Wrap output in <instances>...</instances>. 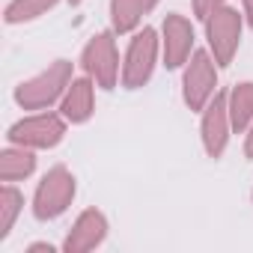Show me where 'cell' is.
Segmentation results:
<instances>
[{
	"instance_id": "obj_1",
	"label": "cell",
	"mask_w": 253,
	"mask_h": 253,
	"mask_svg": "<svg viewBox=\"0 0 253 253\" xmlns=\"http://www.w3.org/2000/svg\"><path fill=\"white\" fill-rule=\"evenodd\" d=\"M69 197H72V179H69L63 170H54V173L42 182V188H39L36 214H39V217H54V214H60V211L66 209Z\"/></svg>"
},
{
	"instance_id": "obj_2",
	"label": "cell",
	"mask_w": 253,
	"mask_h": 253,
	"mask_svg": "<svg viewBox=\"0 0 253 253\" xmlns=\"http://www.w3.org/2000/svg\"><path fill=\"white\" fill-rule=\"evenodd\" d=\"M60 134H63V125L54 116H36V119H27L12 128V140L36 143V146H51L60 140Z\"/></svg>"
},
{
	"instance_id": "obj_3",
	"label": "cell",
	"mask_w": 253,
	"mask_h": 253,
	"mask_svg": "<svg viewBox=\"0 0 253 253\" xmlns=\"http://www.w3.org/2000/svg\"><path fill=\"white\" fill-rule=\"evenodd\" d=\"M63 78H66V66H57L51 75H42L39 81L21 86V89H18V101H21V104H45L48 98L57 95Z\"/></svg>"
},
{
	"instance_id": "obj_4",
	"label": "cell",
	"mask_w": 253,
	"mask_h": 253,
	"mask_svg": "<svg viewBox=\"0 0 253 253\" xmlns=\"http://www.w3.org/2000/svg\"><path fill=\"white\" fill-rule=\"evenodd\" d=\"M235 36H238V18H235V12H217L214 24H211V45L217 48L220 60H229Z\"/></svg>"
},
{
	"instance_id": "obj_5",
	"label": "cell",
	"mask_w": 253,
	"mask_h": 253,
	"mask_svg": "<svg viewBox=\"0 0 253 253\" xmlns=\"http://www.w3.org/2000/svg\"><path fill=\"white\" fill-rule=\"evenodd\" d=\"M152 69V33L146 30L143 36H137L134 48H131V63H128V84H140Z\"/></svg>"
},
{
	"instance_id": "obj_6",
	"label": "cell",
	"mask_w": 253,
	"mask_h": 253,
	"mask_svg": "<svg viewBox=\"0 0 253 253\" xmlns=\"http://www.w3.org/2000/svg\"><path fill=\"white\" fill-rule=\"evenodd\" d=\"M185 84H188V101H191V104H200V101L209 95V89H211V75H209V60H206L203 54H197V60H194V66H191Z\"/></svg>"
},
{
	"instance_id": "obj_7",
	"label": "cell",
	"mask_w": 253,
	"mask_h": 253,
	"mask_svg": "<svg viewBox=\"0 0 253 253\" xmlns=\"http://www.w3.org/2000/svg\"><path fill=\"white\" fill-rule=\"evenodd\" d=\"M104 39H107V36H98V42L86 51V66H89L92 72L98 69L101 78H104V84H110V63H107V60H110V48H107Z\"/></svg>"
},
{
	"instance_id": "obj_8",
	"label": "cell",
	"mask_w": 253,
	"mask_h": 253,
	"mask_svg": "<svg viewBox=\"0 0 253 253\" xmlns=\"http://www.w3.org/2000/svg\"><path fill=\"white\" fill-rule=\"evenodd\" d=\"M214 113H209V119H206V137H209V149L217 155L220 152V146H223V101H217L214 107H211Z\"/></svg>"
},
{
	"instance_id": "obj_9",
	"label": "cell",
	"mask_w": 253,
	"mask_h": 253,
	"mask_svg": "<svg viewBox=\"0 0 253 253\" xmlns=\"http://www.w3.org/2000/svg\"><path fill=\"white\" fill-rule=\"evenodd\" d=\"M140 3H143V0H113V21H116L119 30H128L137 21Z\"/></svg>"
},
{
	"instance_id": "obj_10",
	"label": "cell",
	"mask_w": 253,
	"mask_h": 253,
	"mask_svg": "<svg viewBox=\"0 0 253 253\" xmlns=\"http://www.w3.org/2000/svg\"><path fill=\"white\" fill-rule=\"evenodd\" d=\"M66 113L72 119H84L89 113V84H75L72 86V95L66 101Z\"/></svg>"
},
{
	"instance_id": "obj_11",
	"label": "cell",
	"mask_w": 253,
	"mask_h": 253,
	"mask_svg": "<svg viewBox=\"0 0 253 253\" xmlns=\"http://www.w3.org/2000/svg\"><path fill=\"white\" fill-rule=\"evenodd\" d=\"M33 170V155L27 152H6L3 155V176L15 179V176H27Z\"/></svg>"
},
{
	"instance_id": "obj_12",
	"label": "cell",
	"mask_w": 253,
	"mask_h": 253,
	"mask_svg": "<svg viewBox=\"0 0 253 253\" xmlns=\"http://www.w3.org/2000/svg\"><path fill=\"white\" fill-rule=\"evenodd\" d=\"M48 6H54V0H15V3L9 6V21H21V18H33V15H39L42 9H48Z\"/></svg>"
},
{
	"instance_id": "obj_13",
	"label": "cell",
	"mask_w": 253,
	"mask_h": 253,
	"mask_svg": "<svg viewBox=\"0 0 253 253\" xmlns=\"http://www.w3.org/2000/svg\"><path fill=\"white\" fill-rule=\"evenodd\" d=\"M18 203H21V197H18L12 188H6V191H3V220H0V238L9 232L12 217H15V211H18Z\"/></svg>"
},
{
	"instance_id": "obj_14",
	"label": "cell",
	"mask_w": 253,
	"mask_h": 253,
	"mask_svg": "<svg viewBox=\"0 0 253 253\" xmlns=\"http://www.w3.org/2000/svg\"><path fill=\"white\" fill-rule=\"evenodd\" d=\"M250 107H253V86H238L235 92V125H244L247 116H250Z\"/></svg>"
},
{
	"instance_id": "obj_15",
	"label": "cell",
	"mask_w": 253,
	"mask_h": 253,
	"mask_svg": "<svg viewBox=\"0 0 253 253\" xmlns=\"http://www.w3.org/2000/svg\"><path fill=\"white\" fill-rule=\"evenodd\" d=\"M197 6H200V12H206L209 9V0H197Z\"/></svg>"
},
{
	"instance_id": "obj_16",
	"label": "cell",
	"mask_w": 253,
	"mask_h": 253,
	"mask_svg": "<svg viewBox=\"0 0 253 253\" xmlns=\"http://www.w3.org/2000/svg\"><path fill=\"white\" fill-rule=\"evenodd\" d=\"M247 6H250V12H253V0H247Z\"/></svg>"
},
{
	"instance_id": "obj_17",
	"label": "cell",
	"mask_w": 253,
	"mask_h": 253,
	"mask_svg": "<svg viewBox=\"0 0 253 253\" xmlns=\"http://www.w3.org/2000/svg\"><path fill=\"white\" fill-rule=\"evenodd\" d=\"M250 152H253V137H250Z\"/></svg>"
}]
</instances>
